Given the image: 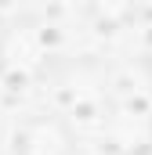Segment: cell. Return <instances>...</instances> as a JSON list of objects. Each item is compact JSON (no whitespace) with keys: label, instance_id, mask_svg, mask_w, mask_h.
<instances>
[{"label":"cell","instance_id":"4","mask_svg":"<svg viewBox=\"0 0 152 155\" xmlns=\"http://www.w3.org/2000/svg\"><path fill=\"white\" fill-rule=\"evenodd\" d=\"M145 58H149V65H152V33H149V51H145Z\"/></svg>","mask_w":152,"mask_h":155},{"label":"cell","instance_id":"1","mask_svg":"<svg viewBox=\"0 0 152 155\" xmlns=\"http://www.w3.org/2000/svg\"><path fill=\"white\" fill-rule=\"evenodd\" d=\"M76 126L62 112H33L11 134L15 155H76Z\"/></svg>","mask_w":152,"mask_h":155},{"label":"cell","instance_id":"2","mask_svg":"<svg viewBox=\"0 0 152 155\" xmlns=\"http://www.w3.org/2000/svg\"><path fill=\"white\" fill-rule=\"evenodd\" d=\"M43 65H47V33L33 22L11 25L0 40V69L22 79L43 72Z\"/></svg>","mask_w":152,"mask_h":155},{"label":"cell","instance_id":"3","mask_svg":"<svg viewBox=\"0 0 152 155\" xmlns=\"http://www.w3.org/2000/svg\"><path fill=\"white\" fill-rule=\"evenodd\" d=\"M87 7H91L94 22H98L102 29H123V25L134 18L138 0H87Z\"/></svg>","mask_w":152,"mask_h":155}]
</instances>
